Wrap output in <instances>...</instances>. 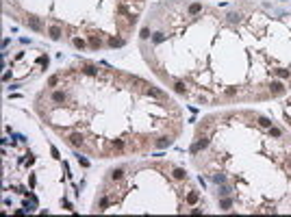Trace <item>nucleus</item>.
Instances as JSON below:
<instances>
[{
	"label": "nucleus",
	"instance_id": "nucleus-1",
	"mask_svg": "<svg viewBox=\"0 0 291 217\" xmlns=\"http://www.w3.org/2000/svg\"><path fill=\"white\" fill-rule=\"evenodd\" d=\"M209 143H211V141H209L206 137H200V139H198V143H193V146H191V154H198L200 150L209 148Z\"/></svg>",
	"mask_w": 291,
	"mask_h": 217
},
{
	"label": "nucleus",
	"instance_id": "nucleus-2",
	"mask_svg": "<svg viewBox=\"0 0 291 217\" xmlns=\"http://www.w3.org/2000/svg\"><path fill=\"white\" fill-rule=\"evenodd\" d=\"M67 141H70L74 148H81L83 143H85V139H83V135H81V133H72V135L67 137Z\"/></svg>",
	"mask_w": 291,
	"mask_h": 217
},
{
	"label": "nucleus",
	"instance_id": "nucleus-3",
	"mask_svg": "<svg viewBox=\"0 0 291 217\" xmlns=\"http://www.w3.org/2000/svg\"><path fill=\"white\" fill-rule=\"evenodd\" d=\"M270 91H272V95H282V93H285V85H282L280 80H274V83L270 85Z\"/></svg>",
	"mask_w": 291,
	"mask_h": 217
},
{
	"label": "nucleus",
	"instance_id": "nucleus-4",
	"mask_svg": "<svg viewBox=\"0 0 291 217\" xmlns=\"http://www.w3.org/2000/svg\"><path fill=\"white\" fill-rule=\"evenodd\" d=\"M50 98H52V102H65L67 100V93L65 91H52Z\"/></svg>",
	"mask_w": 291,
	"mask_h": 217
},
{
	"label": "nucleus",
	"instance_id": "nucleus-5",
	"mask_svg": "<svg viewBox=\"0 0 291 217\" xmlns=\"http://www.w3.org/2000/svg\"><path fill=\"white\" fill-rule=\"evenodd\" d=\"M61 26H50V28H48V35H50V39H59L61 37Z\"/></svg>",
	"mask_w": 291,
	"mask_h": 217
},
{
	"label": "nucleus",
	"instance_id": "nucleus-6",
	"mask_svg": "<svg viewBox=\"0 0 291 217\" xmlns=\"http://www.w3.org/2000/svg\"><path fill=\"white\" fill-rule=\"evenodd\" d=\"M28 26H31L33 31H41V22H39V17H28Z\"/></svg>",
	"mask_w": 291,
	"mask_h": 217
},
{
	"label": "nucleus",
	"instance_id": "nucleus-7",
	"mask_svg": "<svg viewBox=\"0 0 291 217\" xmlns=\"http://www.w3.org/2000/svg\"><path fill=\"white\" fill-rule=\"evenodd\" d=\"M172 176H174L176 180H185V178H187V172H185V170H180V167H176V170L172 172Z\"/></svg>",
	"mask_w": 291,
	"mask_h": 217
},
{
	"label": "nucleus",
	"instance_id": "nucleus-8",
	"mask_svg": "<svg viewBox=\"0 0 291 217\" xmlns=\"http://www.w3.org/2000/svg\"><path fill=\"white\" fill-rule=\"evenodd\" d=\"M169 143H172V139H169V137H161V139L157 141V148H167Z\"/></svg>",
	"mask_w": 291,
	"mask_h": 217
},
{
	"label": "nucleus",
	"instance_id": "nucleus-9",
	"mask_svg": "<svg viewBox=\"0 0 291 217\" xmlns=\"http://www.w3.org/2000/svg\"><path fill=\"white\" fill-rule=\"evenodd\" d=\"M230 206H232V200H230V198H224V200H220V208H222V211H228Z\"/></svg>",
	"mask_w": 291,
	"mask_h": 217
},
{
	"label": "nucleus",
	"instance_id": "nucleus-10",
	"mask_svg": "<svg viewBox=\"0 0 291 217\" xmlns=\"http://www.w3.org/2000/svg\"><path fill=\"white\" fill-rule=\"evenodd\" d=\"M200 11H202V5H200V2H193V5L189 7V13H191V15H198Z\"/></svg>",
	"mask_w": 291,
	"mask_h": 217
},
{
	"label": "nucleus",
	"instance_id": "nucleus-11",
	"mask_svg": "<svg viewBox=\"0 0 291 217\" xmlns=\"http://www.w3.org/2000/svg\"><path fill=\"white\" fill-rule=\"evenodd\" d=\"M83 72H85V74H89V76H93V74H98V67H96V65H85Z\"/></svg>",
	"mask_w": 291,
	"mask_h": 217
},
{
	"label": "nucleus",
	"instance_id": "nucleus-12",
	"mask_svg": "<svg viewBox=\"0 0 291 217\" xmlns=\"http://www.w3.org/2000/svg\"><path fill=\"white\" fill-rule=\"evenodd\" d=\"M109 43H111L113 48H119V46H124V39H119V37H111V39H109Z\"/></svg>",
	"mask_w": 291,
	"mask_h": 217
},
{
	"label": "nucleus",
	"instance_id": "nucleus-13",
	"mask_svg": "<svg viewBox=\"0 0 291 217\" xmlns=\"http://www.w3.org/2000/svg\"><path fill=\"white\" fill-rule=\"evenodd\" d=\"M148 95H154V98H163V91H161V89L150 87V89H148Z\"/></svg>",
	"mask_w": 291,
	"mask_h": 217
},
{
	"label": "nucleus",
	"instance_id": "nucleus-14",
	"mask_svg": "<svg viewBox=\"0 0 291 217\" xmlns=\"http://www.w3.org/2000/svg\"><path fill=\"white\" fill-rule=\"evenodd\" d=\"M122 176H124V170H113V172H111V178H113V180H119Z\"/></svg>",
	"mask_w": 291,
	"mask_h": 217
},
{
	"label": "nucleus",
	"instance_id": "nucleus-15",
	"mask_svg": "<svg viewBox=\"0 0 291 217\" xmlns=\"http://www.w3.org/2000/svg\"><path fill=\"white\" fill-rule=\"evenodd\" d=\"M259 126H263V128H270V126H272V122H270L267 117H259Z\"/></svg>",
	"mask_w": 291,
	"mask_h": 217
},
{
	"label": "nucleus",
	"instance_id": "nucleus-16",
	"mask_svg": "<svg viewBox=\"0 0 291 217\" xmlns=\"http://www.w3.org/2000/svg\"><path fill=\"white\" fill-rule=\"evenodd\" d=\"M187 202H189V204H196V202H198V193H196V191H191V193L187 196Z\"/></svg>",
	"mask_w": 291,
	"mask_h": 217
},
{
	"label": "nucleus",
	"instance_id": "nucleus-17",
	"mask_svg": "<svg viewBox=\"0 0 291 217\" xmlns=\"http://www.w3.org/2000/svg\"><path fill=\"white\" fill-rule=\"evenodd\" d=\"M89 43H91L93 48H100V43H102V41H100L98 37H96V35H91V37H89Z\"/></svg>",
	"mask_w": 291,
	"mask_h": 217
},
{
	"label": "nucleus",
	"instance_id": "nucleus-18",
	"mask_svg": "<svg viewBox=\"0 0 291 217\" xmlns=\"http://www.w3.org/2000/svg\"><path fill=\"white\" fill-rule=\"evenodd\" d=\"M274 72H276V76H280V78H289V76H291L287 69H274Z\"/></svg>",
	"mask_w": 291,
	"mask_h": 217
},
{
	"label": "nucleus",
	"instance_id": "nucleus-19",
	"mask_svg": "<svg viewBox=\"0 0 291 217\" xmlns=\"http://www.w3.org/2000/svg\"><path fill=\"white\" fill-rule=\"evenodd\" d=\"M152 41H154V43H161V41H165V35H163V33H157V35L152 37Z\"/></svg>",
	"mask_w": 291,
	"mask_h": 217
},
{
	"label": "nucleus",
	"instance_id": "nucleus-20",
	"mask_svg": "<svg viewBox=\"0 0 291 217\" xmlns=\"http://www.w3.org/2000/svg\"><path fill=\"white\" fill-rule=\"evenodd\" d=\"M174 89H176V93H185V85L178 80V83H174Z\"/></svg>",
	"mask_w": 291,
	"mask_h": 217
},
{
	"label": "nucleus",
	"instance_id": "nucleus-21",
	"mask_svg": "<svg viewBox=\"0 0 291 217\" xmlns=\"http://www.w3.org/2000/svg\"><path fill=\"white\" fill-rule=\"evenodd\" d=\"M111 146H113V150H122V148H124V141H117V139H115Z\"/></svg>",
	"mask_w": 291,
	"mask_h": 217
},
{
	"label": "nucleus",
	"instance_id": "nucleus-22",
	"mask_svg": "<svg viewBox=\"0 0 291 217\" xmlns=\"http://www.w3.org/2000/svg\"><path fill=\"white\" fill-rule=\"evenodd\" d=\"M74 48H85V41L76 37V39H74Z\"/></svg>",
	"mask_w": 291,
	"mask_h": 217
},
{
	"label": "nucleus",
	"instance_id": "nucleus-23",
	"mask_svg": "<svg viewBox=\"0 0 291 217\" xmlns=\"http://www.w3.org/2000/svg\"><path fill=\"white\" fill-rule=\"evenodd\" d=\"M139 37H141V39H148V37H150V31H148V28H141V35H139Z\"/></svg>",
	"mask_w": 291,
	"mask_h": 217
},
{
	"label": "nucleus",
	"instance_id": "nucleus-24",
	"mask_svg": "<svg viewBox=\"0 0 291 217\" xmlns=\"http://www.w3.org/2000/svg\"><path fill=\"white\" fill-rule=\"evenodd\" d=\"M270 133H272V137H280V135H282L280 128H270Z\"/></svg>",
	"mask_w": 291,
	"mask_h": 217
},
{
	"label": "nucleus",
	"instance_id": "nucleus-25",
	"mask_svg": "<svg viewBox=\"0 0 291 217\" xmlns=\"http://www.w3.org/2000/svg\"><path fill=\"white\" fill-rule=\"evenodd\" d=\"M239 17H241V15H239V13H230V15H228V20H230V22H237V20H239Z\"/></svg>",
	"mask_w": 291,
	"mask_h": 217
},
{
	"label": "nucleus",
	"instance_id": "nucleus-26",
	"mask_svg": "<svg viewBox=\"0 0 291 217\" xmlns=\"http://www.w3.org/2000/svg\"><path fill=\"white\" fill-rule=\"evenodd\" d=\"M37 63H39V65H48V57H39Z\"/></svg>",
	"mask_w": 291,
	"mask_h": 217
},
{
	"label": "nucleus",
	"instance_id": "nucleus-27",
	"mask_svg": "<svg viewBox=\"0 0 291 217\" xmlns=\"http://www.w3.org/2000/svg\"><path fill=\"white\" fill-rule=\"evenodd\" d=\"M224 93H226V95H235V93H237V89H235V87H228Z\"/></svg>",
	"mask_w": 291,
	"mask_h": 217
},
{
	"label": "nucleus",
	"instance_id": "nucleus-28",
	"mask_svg": "<svg viewBox=\"0 0 291 217\" xmlns=\"http://www.w3.org/2000/svg\"><path fill=\"white\" fill-rule=\"evenodd\" d=\"M78 163H81L83 167H89V161H87V159H83V156H78Z\"/></svg>",
	"mask_w": 291,
	"mask_h": 217
},
{
	"label": "nucleus",
	"instance_id": "nucleus-29",
	"mask_svg": "<svg viewBox=\"0 0 291 217\" xmlns=\"http://www.w3.org/2000/svg\"><path fill=\"white\" fill-rule=\"evenodd\" d=\"M213 180H215V182H224V180H226V176H224V174H222V176H220V174H217V176H215Z\"/></svg>",
	"mask_w": 291,
	"mask_h": 217
},
{
	"label": "nucleus",
	"instance_id": "nucleus-30",
	"mask_svg": "<svg viewBox=\"0 0 291 217\" xmlns=\"http://www.w3.org/2000/svg\"><path fill=\"white\" fill-rule=\"evenodd\" d=\"M107 206H109V200L102 198V200H100V208H107Z\"/></svg>",
	"mask_w": 291,
	"mask_h": 217
},
{
	"label": "nucleus",
	"instance_id": "nucleus-31",
	"mask_svg": "<svg viewBox=\"0 0 291 217\" xmlns=\"http://www.w3.org/2000/svg\"><path fill=\"white\" fill-rule=\"evenodd\" d=\"M48 85H50V87H55V85H57V76H52L50 80H48Z\"/></svg>",
	"mask_w": 291,
	"mask_h": 217
}]
</instances>
